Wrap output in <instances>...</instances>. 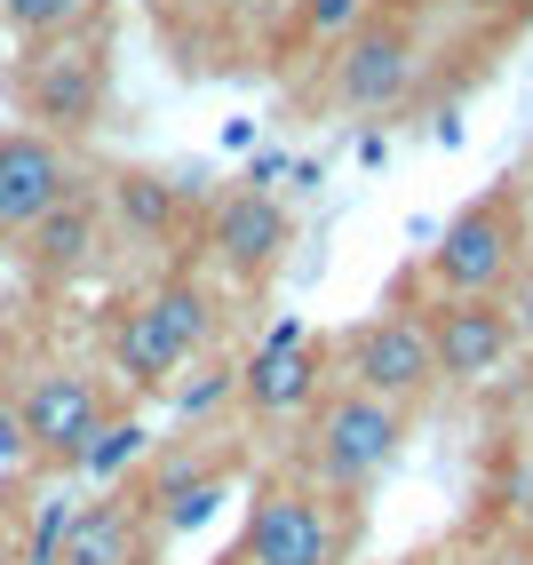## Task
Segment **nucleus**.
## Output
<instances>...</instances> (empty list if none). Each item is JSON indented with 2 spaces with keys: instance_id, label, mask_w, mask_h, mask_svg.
<instances>
[{
  "instance_id": "obj_1",
  "label": "nucleus",
  "mask_w": 533,
  "mask_h": 565,
  "mask_svg": "<svg viewBox=\"0 0 533 565\" xmlns=\"http://www.w3.org/2000/svg\"><path fill=\"white\" fill-rule=\"evenodd\" d=\"M398 446H406V414L398 406L366 398L351 383H334L311 406V423H302V478L327 486L334 502H359L366 486L398 462Z\"/></svg>"
},
{
  "instance_id": "obj_2",
  "label": "nucleus",
  "mask_w": 533,
  "mask_h": 565,
  "mask_svg": "<svg viewBox=\"0 0 533 565\" xmlns=\"http://www.w3.org/2000/svg\"><path fill=\"white\" fill-rule=\"evenodd\" d=\"M525 192L493 183L430 239V295H502L525 271Z\"/></svg>"
},
{
  "instance_id": "obj_3",
  "label": "nucleus",
  "mask_w": 533,
  "mask_h": 565,
  "mask_svg": "<svg viewBox=\"0 0 533 565\" xmlns=\"http://www.w3.org/2000/svg\"><path fill=\"white\" fill-rule=\"evenodd\" d=\"M351 550V518L327 486L311 478H263L247 502V534H239V565H342Z\"/></svg>"
},
{
  "instance_id": "obj_4",
  "label": "nucleus",
  "mask_w": 533,
  "mask_h": 565,
  "mask_svg": "<svg viewBox=\"0 0 533 565\" xmlns=\"http://www.w3.org/2000/svg\"><path fill=\"white\" fill-rule=\"evenodd\" d=\"M414 64H423V32H414L406 9H366L351 32L334 41V104L374 120V111L406 104Z\"/></svg>"
},
{
  "instance_id": "obj_5",
  "label": "nucleus",
  "mask_w": 533,
  "mask_h": 565,
  "mask_svg": "<svg viewBox=\"0 0 533 565\" xmlns=\"http://www.w3.org/2000/svg\"><path fill=\"white\" fill-rule=\"evenodd\" d=\"M9 406H17V423H24L32 462H56V470H81L88 438L120 414V398H111L88 366H41Z\"/></svg>"
},
{
  "instance_id": "obj_6",
  "label": "nucleus",
  "mask_w": 533,
  "mask_h": 565,
  "mask_svg": "<svg viewBox=\"0 0 533 565\" xmlns=\"http://www.w3.org/2000/svg\"><path fill=\"white\" fill-rule=\"evenodd\" d=\"M342 383L383 398L398 414H414L438 391V351H430V327L414 311H374L366 327L342 334Z\"/></svg>"
},
{
  "instance_id": "obj_7",
  "label": "nucleus",
  "mask_w": 533,
  "mask_h": 565,
  "mask_svg": "<svg viewBox=\"0 0 533 565\" xmlns=\"http://www.w3.org/2000/svg\"><path fill=\"white\" fill-rule=\"evenodd\" d=\"M232 478H239V446H168L143 470V486H128V494L151 525V542H183L232 502Z\"/></svg>"
},
{
  "instance_id": "obj_8",
  "label": "nucleus",
  "mask_w": 533,
  "mask_h": 565,
  "mask_svg": "<svg viewBox=\"0 0 533 565\" xmlns=\"http://www.w3.org/2000/svg\"><path fill=\"white\" fill-rule=\"evenodd\" d=\"M423 327L438 351V383H454V391H486L518 359V319L502 295H430Z\"/></svg>"
},
{
  "instance_id": "obj_9",
  "label": "nucleus",
  "mask_w": 533,
  "mask_h": 565,
  "mask_svg": "<svg viewBox=\"0 0 533 565\" xmlns=\"http://www.w3.org/2000/svg\"><path fill=\"white\" fill-rule=\"evenodd\" d=\"M200 247H207V263L223 279L263 287L295 255V215L279 207V192H247V183H232V192H215V207L200 223Z\"/></svg>"
},
{
  "instance_id": "obj_10",
  "label": "nucleus",
  "mask_w": 533,
  "mask_h": 565,
  "mask_svg": "<svg viewBox=\"0 0 533 565\" xmlns=\"http://www.w3.org/2000/svg\"><path fill=\"white\" fill-rule=\"evenodd\" d=\"M17 104H24V120L72 143V136H88L96 128V111H104V56L88 41H49V49H32L17 64Z\"/></svg>"
},
{
  "instance_id": "obj_11",
  "label": "nucleus",
  "mask_w": 533,
  "mask_h": 565,
  "mask_svg": "<svg viewBox=\"0 0 533 565\" xmlns=\"http://www.w3.org/2000/svg\"><path fill=\"white\" fill-rule=\"evenodd\" d=\"M327 359L311 343V327L302 319H279L271 334H263V351L239 359V406L255 414L263 430H287V423H311V406L327 398Z\"/></svg>"
},
{
  "instance_id": "obj_12",
  "label": "nucleus",
  "mask_w": 533,
  "mask_h": 565,
  "mask_svg": "<svg viewBox=\"0 0 533 565\" xmlns=\"http://www.w3.org/2000/svg\"><path fill=\"white\" fill-rule=\"evenodd\" d=\"M81 192V168L41 128H0V247H17L56 200Z\"/></svg>"
},
{
  "instance_id": "obj_13",
  "label": "nucleus",
  "mask_w": 533,
  "mask_h": 565,
  "mask_svg": "<svg viewBox=\"0 0 533 565\" xmlns=\"http://www.w3.org/2000/svg\"><path fill=\"white\" fill-rule=\"evenodd\" d=\"M96 255H104V200L88 192H72V200H56L32 232L17 239V263L41 287H64V279H81V271H96Z\"/></svg>"
},
{
  "instance_id": "obj_14",
  "label": "nucleus",
  "mask_w": 533,
  "mask_h": 565,
  "mask_svg": "<svg viewBox=\"0 0 533 565\" xmlns=\"http://www.w3.org/2000/svg\"><path fill=\"white\" fill-rule=\"evenodd\" d=\"M143 557H151V525H143L136 494L128 486H104V502L72 510V534H64L56 565H143Z\"/></svg>"
},
{
  "instance_id": "obj_15",
  "label": "nucleus",
  "mask_w": 533,
  "mask_h": 565,
  "mask_svg": "<svg viewBox=\"0 0 533 565\" xmlns=\"http://www.w3.org/2000/svg\"><path fill=\"white\" fill-rule=\"evenodd\" d=\"M104 215L120 223L128 239L168 247V239L183 232V183L151 175V168H120V175H104Z\"/></svg>"
},
{
  "instance_id": "obj_16",
  "label": "nucleus",
  "mask_w": 533,
  "mask_h": 565,
  "mask_svg": "<svg viewBox=\"0 0 533 565\" xmlns=\"http://www.w3.org/2000/svg\"><path fill=\"white\" fill-rule=\"evenodd\" d=\"M111 374H120L136 398H168L175 374H183V351L151 327L143 303H120V311H111Z\"/></svg>"
},
{
  "instance_id": "obj_17",
  "label": "nucleus",
  "mask_w": 533,
  "mask_h": 565,
  "mask_svg": "<svg viewBox=\"0 0 533 565\" xmlns=\"http://www.w3.org/2000/svg\"><path fill=\"white\" fill-rule=\"evenodd\" d=\"M136 303L151 311V327H160L168 334V343L183 351V366H192V359H207L215 351V295L200 287V279H183V271H168L160 287H151V295H136Z\"/></svg>"
},
{
  "instance_id": "obj_18",
  "label": "nucleus",
  "mask_w": 533,
  "mask_h": 565,
  "mask_svg": "<svg viewBox=\"0 0 533 565\" xmlns=\"http://www.w3.org/2000/svg\"><path fill=\"white\" fill-rule=\"evenodd\" d=\"M104 0H0V32L24 49H49V41H81L96 24Z\"/></svg>"
},
{
  "instance_id": "obj_19",
  "label": "nucleus",
  "mask_w": 533,
  "mask_h": 565,
  "mask_svg": "<svg viewBox=\"0 0 533 565\" xmlns=\"http://www.w3.org/2000/svg\"><path fill=\"white\" fill-rule=\"evenodd\" d=\"M168 406H175V423H215L223 406H239V359H192L175 374V391H168Z\"/></svg>"
},
{
  "instance_id": "obj_20",
  "label": "nucleus",
  "mask_w": 533,
  "mask_h": 565,
  "mask_svg": "<svg viewBox=\"0 0 533 565\" xmlns=\"http://www.w3.org/2000/svg\"><path fill=\"white\" fill-rule=\"evenodd\" d=\"M151 446H160V438L143 430V414H128V406H120V414H111V423L88 438V455H81V478H96V486H128V470L151 455Z\"/></svg>"
},
{
  "instance_id": "obj_21",
  "label": "nucleus",
  "mask_w": 533,
  "mask_h": 565,
  "mask_svg": "<svg viewBox=\"0 0 533 565\" xmlns=\"http://www.w3.org/2000/svg\"><path fill=\"white\" fill-rule=\"evenodd\" d=\"M72 494H41V510H32V525L17 534V550H24V565H56L64 557V534H72Z\"/></svg>"
},
{
  "instance_id": "obj_22",
  "label": "nucleus",
  "mask_w": 533,
  "mask_h": 565,
  "mask_svg": "<svg viewBox=\"0 0 533 565\" xmlns=\"http://www.w3.org/2000/svg\"><path fill=\"white\" fill-rule=\"evenodd\" d=\"M359 17H366V0H302V24H311L319 41H342Z\"/></svg>"
},
{
  "instance_id": "obj_23",
  "label": "nucleus",
  "mask_w": 533,
  "mask_h": 565,
  "mask_svg": "<svg viewBox=\"0 0 533 565\" xmlns=\"http://www.w3.org/2000/svg\"><path fill=\"white\" fill-rule=\"evenodd\" d=\"M502 303H510V319H518V343H533V263L502 287Z\"/></svg>"
},
{
  "instance_id": "obj_24",
  "label": "nucleus",
  "mask_w": 533,
  "mask_h": 565,
  "mask_svg": "<svg viewBox=\"0 0 533 565\" xmlns=\"http://www.w3.org/2000/svg\"><path fill=\"white\" fill-rule=\"evenodd\" d=\"M295 160L287 152H255V168H247V192H279V175H287Z\"/></svg>"
},
{
  "instance_id": "obj_25",
  "label": "nucleus",
  "mask_w": 533,
  "mask_h": 565,
  "mask_svg": "<svg viewBox=\"0 0 533 565\" xmlns=\"http://www.w3.org/2000/svg\"><path fill=\"white\" fill-rule=\"evenodd\" d=\"M32 446H24V423H17V406L0 398V462H24Z\"/></svg>"
},
{
  "instance_id": "obj_26",
  "label": "nucleus",
  "mask_w": 533,
  "mask_h": 565,
  "mask_svg": "<svg viewBox=\"0 0 533 565\" xmlns=\"http://www.w3.org/2000/svg\"><path fill=\"white\" fill-rule=\"evenodd\" d=\"M478 17H502V24H518V17H533V0H470Z\"/></svg>"
},
{
  "instance_id": "obj_27",
  "label": "nucleus",
  "mask_w": 533,
  "mask_h": 565,
  "mask_svg": "<svg viewBox=\"0 0 533 565\" xmlns=\"http://www.w3.org/2000/svg\"><path fill=\"white\" fill-rule=\"evenodd\" d=\"M0 565H24V550H17V525H9V502H0Z\"/></svg>"
},
{
  "instance_id": "obj_28",
  "label": "nucleus",
  "mask_w": 533,
  "mask_h": 565,
  "mask_svg": "<svg viewBox=\"0 0 533 565\" xmlns=\"http://www.w3.org/2000/svg\"><path fill=\"white\" fill-rule=\"evenodd\" d=\"M383 9H406V17H414V0H383Z\"/></svg>"
}]
</instances>
